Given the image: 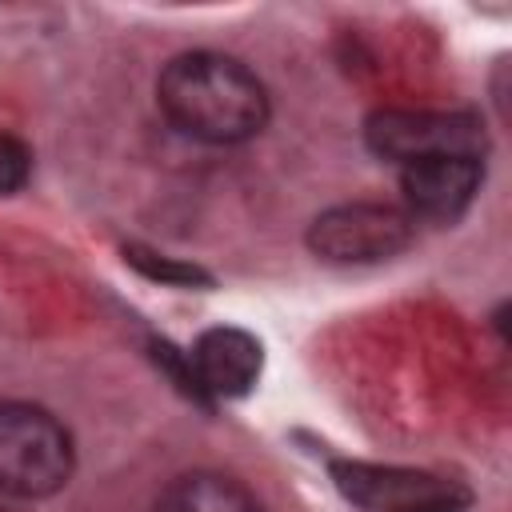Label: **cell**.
<instances>
[{"instance_id": "1", "label": "cell", "mask_w": 512, "mask_h": 512, "mask_svg": "<svg viewBox=\"0 0 512 512\" xmlns=\"http://www.w3.org/2000/svg\"><path fill=\"white\" fill-rule=\"evenodd\" d=\"M156 104L184 136L204 144H244L264 132L272 112L260 76L224 52L172 56L156 80Z\"/></svg>"}, {"instance_id": "2", "label": "cell", "mask_w": 512, "mask_h": 512, "mask_svg": "<svg viewBox=\"0 0 512 512\" xmlns=\"http://www.w3.org/2000/svg\"><path fill=\"white\" fill-rule=\"evenodd\" d=\"M76 448L68 428L20 400L0 404V496L44 500L72 480Z\"/></svg>"}, {"instance_id": "3", "label": "cell", "mask_w": 512, "mask_h": 512, "mask_svg": "<svg viewBox=\"0 0 512 512\" xmlns=\"http://www.w3.org/2000/svg\"><path fill=\"white\" fill-rule=\"evenodd\" d=\"M364 144L392 164H412L428 156H480L488 148L484 124L472 112L436 108H380L364 120Z\"/></svg>"}, {"instance_id": "4", "label": "cell", "mask_w": 512, "mask_h": 512, "mask_svg": "<svg viewBox=\"0 0 512 512\" xmlns=\"http://www.w3.org/2000/svg\"><path fill=\"white\" fill-rule=\"evenodd\" d=\"M416 236V220L400 204L352 200L320 212L308 224V252L328 264H380L404 252Z\"/></svg>"}, {"instance_id": "5", "label": "cell", "mask_w": 512, "mask_h": 512, "mask_svg": "<svg viewBox=\"0 0 512 512\" xmlns=\"http://www.w3.org/2000/svg\"><path fill=\"white\" fill-rule=\"evenodd\" d=\"M480 156H428L400 168L404 212L412 220H456L480 192Z\"/></svg>"}, {"instance_id": "6", "label": "cell", "mask_w": 512, "mask_h": 512, "mask_svg": "<svg viewBox=\"0 0 512 512\" xmlns=\"http://www.w3.org/2000/svg\"><path fill=\"white\" fill-rule=\"evenodd\" d=\"M332 480L364 512H404L412 504H424L432 496H444V492L460 488L456 480H444V476H432V472H420V468L364 464V460H336Z\"/></svg>"}, {"instance_id": "7", "label": "cell", "mask_w": 512, "mask_h": 512, "mask_svg": "<svg viewBox=\"0 0 512 512\" xmlns=\"http://www.w3.org/2000/svg\"><path fill=\"white\" fill-rule=\"evenodd\" d=\"M188 356H192L196 380L208 392V400L212 396H244L264 368L260 340L244 328H224V324L200 332V340Z\"/></svg>"}, {"instance_id": "8", "label": "cell", "mask_w": 512, "mask_h": 512, "mask_svg": "<svg viewBox=\"0 0 512 512\" xmlns=\"http://www.w3.org/2000/svg\"><path fill=\"white\" fill-rule=\"evenodd\" d=\"M156 512H264V508L236 476L200 468L176 476L156 500Z\"/></svg>"}, {"instance_id": "9", "label": "cell", "mask_w": 512, "mask_h": 512, "mask_svg": "<svg viewBox=\"0 0 512 512\" xmlns=\"http://www.w3.org/2000/svg\"><path fill=\"white\" fill-rule=\"evenodd\" d=\"M124 260L156 280V284H168V288H212V272L192 264V260H180V256H164L156 248H144V244H124Z\"/></svg>"}, {"instance_id": "10", "label": "cell", "mask_w": 512, "mask_h": 512, "mask_svg": "<svg viewBox=\"0 0 512 512\" xmlns=\"http://www.w3.org/2000/svg\"><path fill=\"white\" fill-rule=\"evenodd\" d=\"M32 176V152L20 136L0 132V196H16Z\"/></svg>"}, {"instance_id": "11", "label": "cell", "mask_w": 512, "mask_h": 512, "mask_svg": "<svg viewBox=\"0 0 512 512\" xmlns=\"http://www.w3.org/2000/svg\"><path fill=\"white\" fill-rule=\"evenodd\" d=\"M152 356H156V364L176 380V388H180L184 396H192V400L208 404V392L200 388V380H196V368H192V356H188V352L172 348L168 340H152Z\"/></svg>"}, {"instance_id": "12", "label": "cell", "mask_w": 512, "mask_h": 512, "mask_svg": "<svg viewBox=\"0 0 512 512\" xmlns=\"http://www.w3.org/2000/svg\"><path fill=\"white\" fill-rule=\"evenodd\" d=\"M468 500H472L468 488H452V492L432 496V500H424V504H412V508H404V512H464Z\"/></svg>"}]
</instances>
